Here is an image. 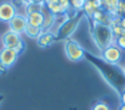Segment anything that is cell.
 <instances>
[{
    "label": "cell",
    "instance_id": "18",
    "mask_svg": "<svg viewBox=\"0 0 125 110\" xmlns=\"http://www.w3.org/2000/svg\"><path fill=\"white\" fill-rule=\"evenodd\" d=\"M112 32H113V35H115V37H116V38L120 37V36H123V35H125V29H124L120 24L112 27Z\"/></svg>",
    "mask_w": 125,
    "mask_h": 110
},
{
    "label": "cell",
    "instance_id": "20",
    "mask_svg": "<svg viewBox=\"0 0 125 110\" xmlns=\"http://www.w3.org/2000/svg\"><path fill=\"white\" fill-rule=\"evenodd\" d=\"M116 45H117L121 50H125V35L116 38Z\"/></svg>",
    "mask_w": 125,
    "mask_h": 110
},
{
    "label": "cell",
    "instance_id": "27",
    "mask_svg": "<svg viewBox=\"0 0 125 110\" xmlns=\"http://www.w3.org/2000/svg\"><path fill=\"white\" fill-rule=\"evenodd\" d=\"M118 110H125V105H120V108H118Z\"/></svg>",
    "mask_w": 125,
    "mask_h": 110
},
{
    "label": "cell",
    "instance_id": "9",
    "mask_svg": "<svg viewBox=\"0 0 125 110\" xmlns=\"http://www.w3.org/2000/svg\"><path fill=\"white\" fill-rule=\"evenodd\" d=\"M36 40H37L39 46H41V48H48L49 45H52V44L55 43L56 35L52 33V32H49V31H44V32H41V35L36 38Z\"/></svg>",
    "mask_w": 125,
    "mask_h": 110
},
{
    "label": "cell",
    "instance_id": "15",
    "mask_svg": "<svg viewBox=\"0 0 125 110\" xmlns=\"http://www.w3.org/2000/svg\"><path fill=\"white\" fill-rule=\"evenodd\" d=\"M99 8L96 7V4H94L93 0H87L84 4V8H83V11H84L85 15H88L89 17H92V15L94 13V11H97Z\"/></svg>",
    "mask_w": 125,
    "mask_h": 110
},
{
    "label": "cell",
    "instance_id": "10",
    "mask_svg": "<svg viewBox=\"0 0 125 110\" xmlns=\"http://www.w3.org/2000/svg\"><path fill=\"white\" fill-rule=\"evenodd\" d=\"M112 17L109 13H106L105 11L101 8V9H97L94 11V13L92 15V20H93V23H100V24H111V20Z\"/></svg>",
    "mask_w": 125,
    "mask_h": 110
},
{
    "label": "cell",
    "instance_id": "4",
    "mask_svg": "<svg viewBox=\"0 0 125 110\" xmlns=\"http://www.w3.org/2000/svg\"><path fill=\"white\" fill-rule=\"evenodd\" d=\"M101 52H103L101 53L103 60L105 62H108V64H111V65H117L118 62L121 61V58H123V50L118 48L116 44L106 46V48L103 49Z\"/></svg>",
    "mask_w": 125,
    "mask_h": 110
},
{
    "label": "cell",
    "instance_id": "25",
    "mask_svg": "<svg viewBox=\"0 0 125 110\" xmlns=\"http://www.w3.org/2000/svg\"><path fill=\"white\" fill-rule=\"evenodd\" d=\"M120 25L123 27V28L125 29V16H123L121 17V21H120Z\"/></svg>",
    "mask_w": 125,
    "mask_h": 110
},
{
    "label": "cell",
    "instance_id": "11",
    "mask_svg": "<svg viewBox=\"0 0 125 110\" xmlns=\"http://www.w3.org/2000/svg\"><path fill=\"white\" fill-rule=\"evenodd\" d=\"M27 20H28V24L29 25L41 28V27H43V23H44V13H43V11H37V12H32V13L27 15Z\"/></svg>",
    "mask_w": 125,
    "mask_h": 110
},
{
    "label": "cell",
    "instance_id": "16",
    "mask_svg": "<svg viewBox=\"0 0 125 110\" xmlns=\"http://www.w3.org/2000/svg\"><path fill=\"white\" fill-rule=\"evenodd\" d=\"M45 8H47V9H48L52 15H55V16L61 15V13H65L60 4H48V5H45Z\"/></svg>",
    "mask_w": 125,
    "mask_h": 110
},
{
    "label": "cell",
    "instance_id": "31",
    "mask_svg": "<svg viewBox=\"0 0 125 110\" xmlns=\"http://www.w3.org/2000/svg\"><path fill=\"white\" fill-rule=\"evenodd\" d=\"M120 1H121V0H120Z\"/></svg>",
    "mask_w": 125,
    "mask_h": 110
},
{
    "label": "cell",
    "instance_id": "17",
    "mask_svg": "<svg viewBox=\"0 0 125 110\" xmlns=\"http://www.w3.org/2000/svg\"><path fill=\"white\" fill-rule=\"evenodd\" d=\"M87 0H69V4H71V8H73L75 11H83L84 8V4Z\"/></svg>",
    "mask_w": 125,
    "mask_h": 110
},
{
    "label": "cell",
    "instance_id": "14",
    "mask_svg": "<svg viewBox=\"0 0 125 110\" xmlns=\"http://www.w3.org/2000/svg\"><path fill=\"white\" fill-rule=\"evenodd\" d=\"M41 32H43V29H41V28L28 24V25H27V28H25V31H24V35L27 37H29V38H37L41 35Z\"/></svg>",
    "mask_w": 125,
    "mask_h": 110
},
{
    "label": "cell",
    "instance_id": "13",
    "mask_svg": "<svg viewBox=\"0 0 125 110\" xmlns=\"http://www.w3.org/2000/svg\"><path fill=\"white\" fill-rule=\"evenodd\" d=\"M43 13H44V23H43L41 29H43V32H44V31H49V32H51V29H52L53 24H55V15L51 13L45 7L43 8Z\"/></svg>",
    "mask_w": 125,
    "mask_h": 110
},
{
    "label": "cell",
    "instance_id": "12",
    "mask_svg": "<svg viewBox=\"0 0 125 110\" xmlns=\"http://www.w3.org/2000/svg\"><path fill=\"white\" fill-rule=\"evenodd\" d=\"M120 0H103V9L111 16H117Z\"/></svg>",
    "mask_w": 125,
    "mask_h": 110
},
{
    "label": "cell",
    "instance_id": "22",
    "mask_svg": "<svg viewBox=\"0 0 125 110\" xmlns=\"http://www.w3.org/2000/svg\"><path fill=\"white\" fill-rule=\"evenodd\" d=\"M24 48H25V45H24V41H23V40H21V41H20V43H19V44H17V45H16V46H15V48H13V49H15V52H16V53H17V55H20V53H21V52H23V50H24Z\"/></svg>",
    "mask_w": 125,
    "mask_h": 110
},
{
    "label": "cell",
    "instance_id": "28",
    "mask_svg": "<svg viewBox=\"0 0 125 110\" xmlns=\"http://www.w3.org/2000/svg\"><path fill=\"white\" fill-rule=\"evenodd\" d=\"M123 72H124V74H125V66L123 68Z\"/></svg>",
    "mask_w": 125,
    "mask_h": 110
},
{
    "label": "cell",
    "instance_id": "8",
    "mask_svg": "<svg viewBox=\"0 0 125 110\" xmlns=\"http://www.w3.org/2000/svg\"><path fill=\"white\" fill-rule=\"evenodd\" d=\"M21 41V36L17 33H15L12 31H7L4 35L1 36V45L3 48H11L13 49L17 44Z\"/></svg>",
    "mask_w": 125,
    "mask_h": 110
},
{
    "label": "cell",
    "instance_id": "29",
    "mask_svg": "<svg viewBox=\"0 0 125 110\" xmlns=\"http://www.w3.org/2000/svg\"><path fill=\"white\" fill-rule=\"evenodd\" d=\"M41 1H43V3H45V1H47V0H41Z\"/></svg>",
    "mask_w": 125,
    "mask_h": 110
},
{
    "label": "cell",
    "instance_id": "24",
    "mask_svg": "<svg viewBox=\"0 0 125 110\" xmlns=\"http://www.w3.org/2000/svg\"><path fill=\"white\" fill-rule=\"evenodd\" d=\"M121 105H125V90L121 93Z\"/></svg>",
    "mask_w": 125,
    "mask_h": 110
},
{
    "label": "cell",
    "instance_id": "3",
    "mask_svg": "<svg viewBox=\"0 0 125 110\" xmlns=\"http://www.w3.org/2000/svg\"><path fill=\"white\" fill-rule=\"evenodd\" d=\"M65 50V56H67L68 60L71 61H81L85 57V50L80 45L77 41L75 40H67L64 46Z\"/></svg>",
    "mask_w": 125,
    "mask_h": 110
},
{
    "label": "cell",
    "instance_id": "6",
    "mask_svg": "<svg viewBox=\"0 0 125 110\" xmlns=\"http://www.w3.org/2000/svg\"><path fill=\"white\" fill-rule=\"evenodd\" d=\"M8 24H10V31H12V32H15V33H17V35L21 36V33H24L27 25H28V20H27L25 15L17 13Z\"/></svg>",
    "mask_w": 125,
    "mask_h": 110
},
{
    "label": "cell",
    "instance_id": "23",
    "mask_svg": "<svg viewBox=\"0 0 125 110\" xmlns=\"http://www.w3.org/2000/svg\"><path fill=\"white\" fill-rule=\"evenodd\" d=\"M48 4H59V0H47L45 5H48Z\"/></svg>",
    "mask_w": 125,
    "mask_h": 110
},
{
    "label": "cell",
    "instance_id": "30",
    "mask_svg": "<svg viewBox=\"0 0 125 110\" xmlns=\"http://www.w3.org/2000/svg\"><path fill=\"white\" fill-rule=\"evenodd\" d=\"M124 16H125V15H124Z\"/></svg>",
    "mask_w": 125,
    "mask_h": 110
},
{
    "label": "cell",
    "instance_id": "26",
    "mask_svg": "<svg viewBox=\"0 0 125 110\" xmlns=\"http://www.w3.org/2000/svg\"><path fill=\"white\" fill-rule=\"evenodd\" d=\"M5 70H7V69H5V68H4V66H3V65H1V64H0V73H1V74H3V73H4V72H5Z\"/></svg>",
    "mask_w": 125,
    "mask_h": 110
},
{
    "label": "cell",
    "instance_id": "7",
    "mask_svg": "<svg viewBox=\"0 0 125 110\" xmlns=\"http://www.w3.org/2000/svg\"><path fill=\"white\" fill-rule=\"evenodd\" d=\"M17 57H19V55L15 52V49L1 48V50H0V64H1L5 69L12 66L15 62L17 61Z\"/></svg>",
    "mask_w": 125,
    "mask_h": 110
},
{
    "label": "cell",
    "instance_id": "5",
    "mask_svg": "<svg viewBox=\"0 0 125 110\" xmlns=\"http://www.w3.org/2000/svg\"><path fill=\"white\" fill-rule=\"evenodd\" d=\"M16 15H17V8L13 5L12 1L0 3V21L10 23Z\"/></svg>",
    "mask_w": 125,
    "mask_h": 110
},
{
    "label": "cell",
    "instance_id": "1",
    "mask_svg": "<svg viewBox=\"0 0 125 110\" xmlns=\"http://www.w3.org/2000/svg\"><path fill=\"white\" fill-rule=\"evenodd\" d=\"M92 32H93V38L97 46L103 50L106 46L116 44V37L112 32V28L108 24H100V23H93L92 27Z\"/></svg>",
    "mask_w": 125,
    "mask_h": 110
},
{
    "label": "cell",
    "instance_id": "21",
    "mask_svg": "<svg viewBox=\"0 0 125 110\" xmlns=\"http://www.w3.org/2000/svg\"><path fill=\"white\" fill-rule=\"evenodd\" d=\"M59 4L61 5V8L64 9V12H68L71 8V4H69V0H59Z\"/></svg>",
    "mask_w": 125,
    "mask_h": 110
},
{
    "label": "cell",
    "instance_id": "19",
    "mask_svg": "<svg viewBox=\"0 0 125 110\" xmlns=\"http://www.w3.org/2000/svg\"><path fill=\"white\" fill-rule=\"evenodd\" d=\"M92 110H111V108H109V105L105 103L104 101H99V102L94 103V106Z\"/></svg>",
    "mask_w": 125,
    "mask_h": 110
},
{
    "label": "cell",
    "instance_id": "2",
    "mask_svg": "<svg viewBox=\"0 0 125 110\" xmlns=\"http://www.w3.org/2000/svg\"><path fill=\"white\" fill-rule=\"evenodd\" d=\"M81 19H83L81 15H72V16L60 27V29H59L57 33H56V38H68L71 35H73V32L77 29L80 21H81Z\"/></svg>",
    "mask_w": 125,
    "mask_h": 110
}]
</instances>
